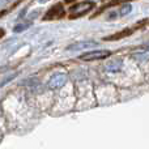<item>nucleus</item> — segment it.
I'll return each instance as SVG.
<instances>
[{"instance_id": "f257e3e1", "label": "nucleus", "mask_w": 149, "mask_h": 149, "mask_svg": "<svg viewBox=\"0 0 149 149\" xmlns=\"http://www.w3.org/2000/svg\"><path fill=\"white\" fill-rule=\"evenodd\" d=\"M94 7V3L93 1H80L76 3L74 5L70 8V12H71V18H76V17H81V16L86 15L92 8Z\"/></svg>"}, {"instance_id": "f03ea898", "label": "nucleus", "mask_w": 149, "mask_h": 149, "mask_svg": "<svg viewBox=\"0 0 149 149\" xmlns=\"http://www.w3.org/2000/svg\"><path fill=\"white\" fill-rule=\"evenodd\" d=\"M111 55V51L109 50H95V51H88L85 54L80 55L81 60H86V62H92V60H98V59H105Z\"/></svg>"}, {"instance_id": "7ed1b4c3", "label": "nucleus", "mask_w": 149, "mask_h": 149, "mask_svg": "<svg viewBox=\"0 0 149 149\" xmlns=\"http://www.w3.org/2000/svg\"><path fill=\"white\" fill-rule=\"evenodd\" d=\"M64 16V9H63L62 4H56L54 7H51L49 9V12L45 15L43 20L45 21H51V20H58V18H62Z\"/></svg>"}, {"instance_id": "20e7f679", "label": "nucleus", "mask_w": 149, "mask_h": 149, "mask_svg": "<svg viewBox=\"0 0 149 149\" xmlns=\"http://www.w3.org/2000/svg\"><path fill=\"white\" fill-rule=\"evenodd\" d=\"M67 82V74L64 73H56L49 80V89H60L62 86H64Z\"/></svg>"}, {"instance_id": "39448f33", "label": "nucleus", "mask_w": 149, "mask_h": 149, "mask_svg": "<svg viewBox=\"0 0 149 149\" xmlns=\"http://www.w3.org/2000/svg\"><path fill=\"white\" fill-rule=\"evenodd\" d=\"M98 46V42L94 41H81V42H77V43H73L71 46L67 47L68 51H80V50H84V49H90V47H97Z\"/></svg>"}, {"instance_id": "423d86ee", "label": "nucleus", "mask_w": 149, "mask_h": 149, "mask_svg": "<svg viewBox=\"0 0 149 149\" xmlns=\"http://www.w3.org/2000/svg\"><path fill=\"white\" fill-rule=\"evenodd\" d=\"M132 33H134V30H132V29H124V30L113 34V36L105 37V38H103V41H119V39H122V38H126V37L131 36Z\"/></svg>"}, {"instance_id": "0eeeda50", "label": "nucleus", "mask_w": 149, "mask_h": 149, "mask_svg": "<svg viewBox=\"0 0 149 149\" xmlns=\"http://www.w3.org/2000/svg\"><path fill=\"white\" fill-rule=\"evenodd\" d=\"M120 68H122V60H114V62L107 63V65H106V71L111 72V73L119 72Z\"/></svg>"}, {"instance_id": "6e6552de", "label": "nucleus", "mask_w": 149, "mask_h": 149, "mask_svg": "<svg viewBox=\"0 0 149 149\" xmlns=\"http://www.w3.org/2000/svg\"><path fill=\"white\" fill-rule=\"evenodd\" d=\"M131 58L136 62H148L149 60V50L148 51H139L131 55Z\"/></svg>"}, {"instance_id": "1a4fd4ad", "label": "nucleus", "mask_w": 149, "mask_h": 149, "mask_svg": "<svg viewBox=\"0 0 149 149\" xmlns=\"http://www.w3.org/2000/svg\"><path fill=\"white\" fill-rule=\"evenodd\" d=\"M132 10V7H131V4H124L123 7L120 8V16H126L127 13H130Z\"/></svg>"}, {"instance_id": "9d476101", "label": "nucleus", "mask_w": 149, "mask_h": 149, "mask_svg": "<svg viewBox=\"0 0 149 149\" xmlns=\"http://www.w3.org/2000/svg\"><path fill=\"white\" fill-rule=\"evenodd\" d=\"M29 28V24H22V25H16L15 29H13V31L15 33H21L22 30H25V29Z\"/></svg>"}, {"instance_id": "9b49d317", "label": "nucleus", "mask_w": 149, "mask_h": 149, "mask_svg": "<svg viewBox=\"0 0 149 149\" xmlns=\"http://www.w3.org/2000/svg\"><path fill=\"white\" fill-rule=\"evenodd\" d=\"M5 36V31H4V29H1L0 28V38H3V37Z\"/></svg>"}, {"instance_id": "f8f14e48", "label": "nucleus", "mask_w": 149, "mask_h": 149, "mask_svg": "<svg viewBox=\"0 0 149 149\" xmlns=\"http://www.w3.org/2000/svg\"><path fill=\"white\" fill-rule=\"evenodd\" d=\"M143 49H149V42H148V43H144V45H143Z\"/></svg>"}]
</instances>
